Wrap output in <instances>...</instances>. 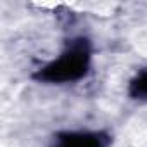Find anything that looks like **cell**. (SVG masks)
<instances>
[{
    "mask_svg": "<svg viewBox=\"0 0 147 147\" xmlns=\"http://www.w3.org/2000/svg\"><path fill=\"white\" fill-rule=\"evenodd\" d=\"M59 147H102V142L95 135H69L61 140Z\"/></svg>",
    "mask_w": 147,
    "mask_h": 147,
    "instance_id": "2",
    "label": "cell"
},
{
    "mask_svg": "<svg viewBox=\"0 0 147 147\" xmlns=\"http://www.w3.org/2000/svg\"><path fill=\"white\" fill-rule=\"evenodd\" d=\"M130 94L135 99H147V71H144L131 82Z\"/></svg>",
    "mask_w": 147,
    "mask_h": 147,
    "instance_id": "3",
    "label": "cell"
},
{
    "mask_svg": "<svg viewBox=\"0 0 147 147\" xmlns=\"http://www.w3.org/2000/svg\"><path fill=\"white\" fill-rule=\"evenodd\" d=\"M90 61L88 45L85 40H80L78 43L73 45L62 57H59L55 62L49 64L38 73V78L43 82L61 83V82H73L82 78Z\"/></svg>",
    "mask_w": 147,
    "mask_h": 147,
    "instance_id": "1",
    "label": "cell"
}]
</instances>
